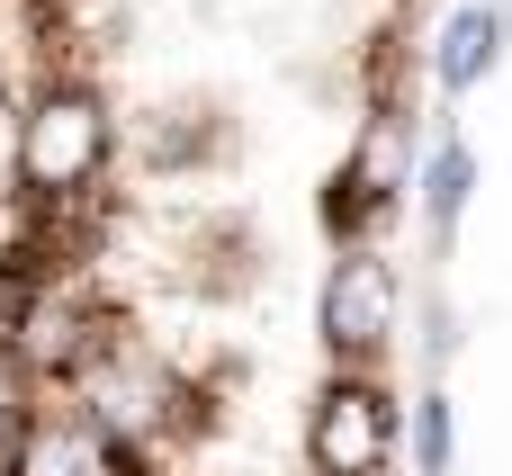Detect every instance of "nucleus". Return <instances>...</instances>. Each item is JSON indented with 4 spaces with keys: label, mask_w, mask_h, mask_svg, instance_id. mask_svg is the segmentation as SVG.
I'll list each match as a JSON object with an SVG mask.
<instances>
[{
    "label": "nucleus",
    "mask_w": 512,
    "mask_h": 476,
    "mask_svg": "<svg viewBox=\"0 0 512 476\" xmlns=\"http://www.w3.org/2000/svg\"><path fill=\"white\" fill-rule=\"evenodd\" d=\"M108 153H117V117H108V99H99L90 81H72V72L36 81V90L18 99V117H9V180H18V207L45 216V225L72 216V207L99 189Z\"/></svg>",
    "instance_id": "nucleus-1"
},
{
    "label": "nucleus",
    "mask_w": 512,
    "mask_h": 476,
    "mask_svg": "<svg viewBox=\"0 0 512 476\" xmlns=\"http://www.w3.org/2000/svg\"><path fill=\"white\" fill-rule=\"evenodd\" d=\"M405 405L387 369H324L306 396V476H396Z\"/></svg>",
    "instance_id": "nucleus-2"
},
{
    "label": "nucleus",
    "mask_w": 512,
    "mask_h": 476,
    "mask_svg": "<svg viewBox=\"0 0 512 476\" xmlns=\"http://www.w3.org/2000/svg\"><path fill=\"white\" fill-rule=\"evenodd\" d=\"M396 324H405V279L378 243L360 252H333L324 288H315V342L333 369H387L396 351Z\"/></svg>",
    "instance_id": "nucleus-3"
},
{
    "label": "nucleus",
    "mask_w": 512,
    "mask_h": 476,
    "mask_svg": "<svg viewBox=\"0 0 512 476\" xmlns=\"http://www.w3.org/2000/svg\"><path fill=\"white\" fill-rule=\"evenodd\" d=\"M0 476H153V468H144L135 441H117V432H108L99 414H81L72 396H63V405L36 396V414H27V432H18V450H9Z\"/></svg>",
    "instance_id": "nucleus-4"
},
{
    "label": "nucleus",
    "mask_w": 512,
    "mask_h": 476,
    "mask_svg": "<svg viewBox=\"0 0 512 476\" xmlns=\"http://www.w3.org/2000/svg\"><path fill=\"white\" fill-rule=\"evenodd\" d=\"M504 54H512V9L504 0H450L441 27H432V45H423V81L441 99H468V90H486L504 72Z\"/></svg>",
    "instance_id": "nucleus-5"
},
{
    "label": "nucleus",
    "mask_w": 512,
    "mask_h": 476,
    "mask_svg": "<svg viewBox=\"0 0 512 476\" xmlns=\"http://www.w3.org/2000/svg\"><path fill=\"white\" fill-rule=\"evenodd\" d=\"M414 207H423L432 252L450 261V243H459V225H468V207H477V144H468L459 126L423 144V162H414Z\"/></svg>",
    "instance_id": "nucleus-6"
},
{
    "label": "nucleus",
    "mask_w": 512,
    "mask_h": 476,
    "mask_svg": "<svg viewBox=\"0 0 512 476\" xmlns=\"http://www.w3.org/2000/svg\"><path fill=\"white\" fill-rule=\"evenodd\" d=\"M405 459H414V476H459V405H450V387H423L405 405Z\"/></svg>",
    "instance_id": "nucleus-7"
},
{
    "label": "nucleus",
    "mask_w": 512,
    "mask_h": 476,
    "mask_svg": "<svg viewBox=\"0 0 512 476\" xmlns=\"http://www.w3.org/2000/svg\"><path fill=\"white\" fill-rule=\"evenodd\" d=\"M27 414H36V387H27V369L0 351V468H9V450H18V432H27Z\"/></svg>",
    "instance_id": "nucleus-8"
},
{
    "label": "nucleus",
    "mask_w": 512,
    "mask_h": 476,
    "mask_svg": "<svg viewBox=\"0 0 512 476\" xmlns=\"http://www.w3.org/2000/svg\"><path fill=\"white\" fill-rule=\"evenodd\" d=\"M423 351H432V369L459 351V315L441 306V288H423Z\"/></svg>",
    "instance_id": "nucleus-9"
},
{
    "label": "nucleus",
    "mask_w": 512,
    "mask_h": 476,
    "mask_svg": "<svg viewBox=\"0 0 512 476\" xmlns=\"http://www.w3.org/2000/svg\"><path fill=\"white\" fill-rule=\"evenodd\" d=\"M504 9H512V0H504Z\"/></svg>",
    "instance_id": "nucleus-10"
}]
</instances>
